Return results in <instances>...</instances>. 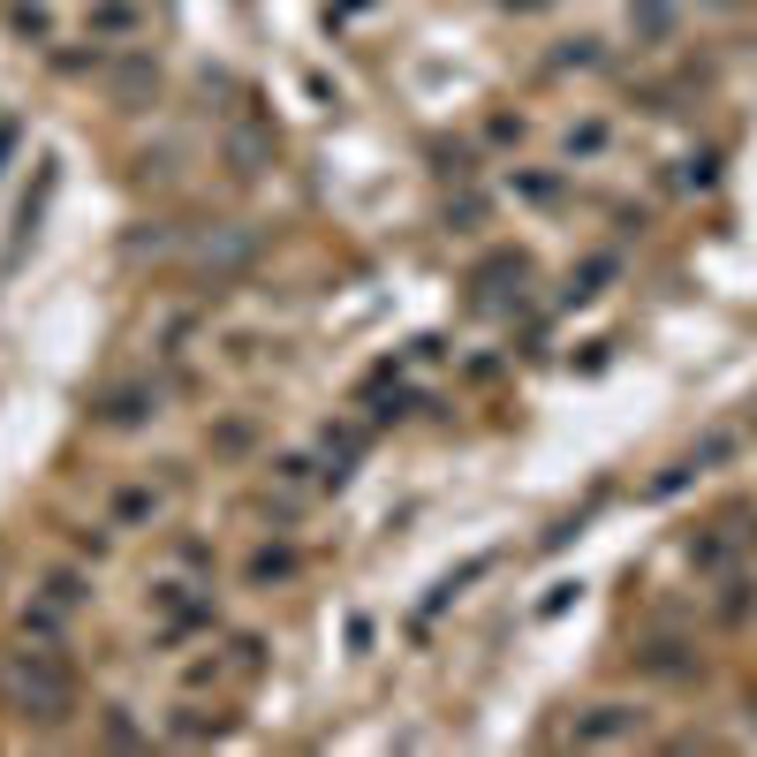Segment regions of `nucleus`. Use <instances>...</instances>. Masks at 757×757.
Masks as SVG:
<instances>
[{
  "label": "nucleus",
  "instance_id": "nucleus-1",
  "mask_svg": "<svg viewBox=\"0 0 757 757\" xmlns=\"http://www.w3.org/2000/svg\"><path fill=\"white\" fill-rule=\"evenodd\" d=\"M8 682H15V697H23V705H38L46 720L69 705V682H61V667H53V659H38V651H30V667H8Z\"/></svg>",
  "mask_w": 757,
  "mask_h": 757
},
{
  "label": "nucleus",
  "instance_id": "nucleus-2",
  "mask_svg": "<svg viewBox=\"0 0 757 757\" xmlns=\"http://www.w3.org/2000/svg\"><path fill=\"white\" fill-rule=\"evenodd\" d=\"M636 728H644V720H636L628 705H599L591 720H576V743H584V750H613V743H636Z\"/></svg>",
  "mask_w": 757,
  "mask_h": 757
},
{
  "label": "nucleus",
  "instance_id": "nucleus-3",
  "mask_svg": "<svg viewBox=\"0 0 757 757\" xmlns=\"http://www.w3.org/2000/svg\"><path fill=\"white\" fill-rule=\"evenodd\" d=\"M159 508H167V492H151V485H130V492L114 500V523L130 530V523H145V515H159Z\"/></svg>",
  "mask_w": 757,
  "mask_h": 757
}]
</instances>
